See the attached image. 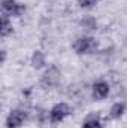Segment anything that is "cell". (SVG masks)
Wrapping results in <instances>:
<instances>
[{
    "label": "cell",
    "instance_id": "obj_1",
    "mask_svg": "<svg viewBox=\"0 0 127 128\" xmlns=\"http://www.w3.org/2000/svg\"><path fill=\"white\" fill-rule=\"evenodd\" d=\"M97 49V42L94 37L82 36L73 42V51L76 54H93Z\"/></svg>",
    "mask_w": 127,
    "mask_h": 128
},
{
    "label": "cell",
    "instance_id": "obj_2",
    "mask_svg": "<svg viewBox=\"0 0 127 128\" xmlns=\"http://www.w3.org/2000/svg\"><path fill=\"white\" fill-rule=\"evenodd\" d=\"M60 70L55 66H51L42 76V85L45 88H52L60 82Z\"/></svg>",
    "mask_w": 127,
    "mask_h": 128
},
{
    "label": "cell",
    "instance_id": "obj_3",
    "mask_svg": "<svg viewBox=\"0 0 127 128\" xmlns=\"http://www.w3.org/2000/svg\"><path fill=\"white\" fill-rule=\"evenodd\" d=\"M2 9H3V14H6L8 16H20L26 10L24 4H21L15 0H3Z\"/></svg>",
    "mask_w": 127,
    "mask_h": 128
},
{
    "label": "cell",
    "instance_id": "obj_4",
    "mask_svg": "<svg viewBox=\"0 0 127 128\" xmlns=\"http://www.w3.org/2000/svg\"><path fill=\"white\" fill-rule=\"evenodd\" d=\"M70 115V107L66 104V103H58L55 104L51 112H49V118H51V122H60L63 121L66 116Z\"/></svg>",
    "mask_w": 127,
    "mask_h": 128
},
{
    "label": "cell",
    "instance_id": "obj_5",
    "mask_svg": "<svg viewBox=\"0 0 127 128\" xmlns=\"http://www.w3.org/2000/svg\"><path fill=\"white\" fill-rule=\"evenodd\" d=\"M27 115L24 110H20V109H15L12 110L9 115H8V119H6V127L8 128H18L20 125L24 124Z\"/></svg>",
    "mask_w": 127,
    "mask_h": 128
},
{
    "label": "cell",
    "instance_id": "obj_6",
    "mask_svg": "<svg viewBox=\"0 0 127 128\" xmlns=\"http://www.w3.org/2000/svg\"><path fill=\"white\" fill-rule=\"evenodd\" d=\"M109 94V85L103 80H99L93 85V97L94 100H103Z\"/></svg>",
    "mask_w": 127,
    "mask_h": 128
},
{
    "label": "cell",
    "instance_id": "obj_7",
    "mask_svg": "<svg viewBox=\"0 0 127 128\" xmlns=\"http://www.w3.org/2000/svg\"><path fill=\"white\" fill-rule=\"evenodd\" d=\"M126 112V103H115L112 107H111V112H109V116L112 119H118L120 116H123V113Z\"/></svg>",
    "mask_w": 127,
    "mask_h": 128
},
{
    "label": "cell",
    "instance_id": "obj_8",
    "mask_svg": "<svg viewBox=\"0 0 127 128\" xmlns=\"http://www.w3.org/2000/svg\"><path fill=\"white\" fill-rule=\"evenodd\" d=\"M2 36L3 37H6L8 34H11L12 33V24H11V21H9V16L6 15V14H3L2 15Z\"/></svg>",
    "mask_w": 127,
    "mask_h": 128
},
{
    "label": "cell",
    "instance_id": "obj_9",
    "mask_svg": "<svg viewBox=\"0 0 127 128\" xmlns=\"http://www.w3.org/2000/svg\"><path fill=\"white\" fill-rule=\"evenodd\" d=\"M43 64H45V55L40 51H36L32 57V66L34 68H40L43 67Z\"/></svg>",
    "mask_w": 127,
    "mask_h": 128
},
{
    "label": "cell",
    "instance_id": "obj_10",
    "mask_svg": "<svg viewBox=\"0 0 127 128\" xmlns=\"http://www.w3.org/2000/svg\"><path fill=\"white\" fill-rule=\"evenodd\" d=\"M82 128H102V124H100V119H99V116H88L87 118V121L84 122V125Z\"/></svg>",
    "mask_w": 127,
    "mask_h": 128
},
{
    "label": "cell",
    "instance_id": "obj_11",
    "mask_svg": "<svg viewBox=\"0 0 127 128\" xmlns=\"http://www.w3.org/2000/svg\"><path fill=\"white\" fill-rule=\"evenodd\" d=\"M96 20L93 16H84L82 20H81V27L82 28H85V30H94L96 28Z\"/></svg>",
    "mask_w": 127,
    "mask_h": 128
},
{
    "label": "cell",
    "instance_id": "obj_12",
    "mask_svg": "<svg viewBox=\"0 0 127 128\" xmlns=\"http://www.w3.org/2000/svg\"><path fill=\"white\" fill-rule=\"evenodd\" d=\"M81 8H93L94 4H97L100 0H78Z\"/></svg>",
    "mask_w": 127,
    "mask_h": 128
},
{
    "label": "cell",
    "instance_id": "obj_13",
    "mask_svg": "<svg viewBox=\"0 0 127 128\" xmlns=\"http://www.w3.org/2000/svg\"><path fill=\"white\" fill-rule=\"evenodd\" d=\"M5 58H6V51L3 49V51H2V61H5Z\"/></svg>",
    "mask_w": 127,
    "mask_h": 128
}]
</instances>
